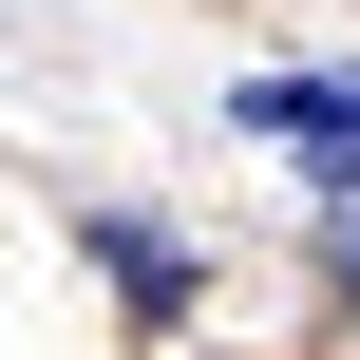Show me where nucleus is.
<instances>
[{"label":"nucleus","mask_w":360,"mask_h":360,"mask_svg":"<svg viewBox=\"0 0 360 360\" xmlns=\"http://www.w3.org/2000/svg\"><path fill=\"white\" fill-rule=\"evenodd\" d=\"M247 133H285V152L360 209V76H247Z\"/></svg>","instance_id":"f257e3e1"},{"label":"nucleus","mask_w":360,"mask_h":360,"mask_svg":"<svg viewBox=\"0 0 360 360\" xmlns=\"http://www.w3.org/2000/svg\"><path fill=\"white\" fill-rule=\"evenodd\" d=\"M95 266H114V285H133V304H152V323H171V304H190V247H171V228H133V209H114V228H95Z\"/></svg>","instance_id":"f03ea898"},{"label":"nucleus","mask_w":360,"mask_h":360,"mask_svg":"<svg viewBox=\"0 0 360 360\" xmlns=\"http://www.w3.org/2000/svg\"><path fill=\"white\" fill-rule=\"evenodd\" d=\"M323 266H342V304H360V209H342V228H323Z\"/></svg>","instance_id":"7ed1b4c3"}]
</instances>
